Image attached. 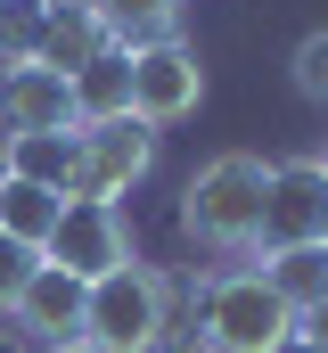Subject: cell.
<instances>
[{
  "mask_svg": "<svg viewBox=\"0 0 328 353\" xmlns=\"http://www.w3.org/2000/svg\"><path fill=\"white\" fill-rule=\"evenodd\" d=\"M263 197H271V165L246 148H222L181 189V230L214 255H246V247H263Z\"/></svg>",
  "mask_w": 328,
  "mask_h": 353,
  "instance_id": "obj_1",
  "label": "cell"
},
{
  "mask_svg": "<svg viewBox=\"0 0 328 353\" xmlns=\"http://www.w3.org/2000/svg\"><path fill=\"white\" fill-rule=\"evenodd\" d=\"M82 337L107 353H164L181 329H172V288H164V271H148L140 255L132 263H115L107 279H90L82 288Z\"/></svg>",
  "mask_w": 328,
  "mask_h": 353,
  "instance_id": "obj_2",
  "label": "cell"
},
{
  "mask_svg": "<svg viewBox=\"0 0 328 353\" xmlns=\"http://www.w3.org/2000/svg\"><path fill=\"white\" fill-rule=\"evenodd\" d=\"M296 329V312L271 296L263 271H222L197 288V345H222V353H271L279 337Z\"/></svg>",
  "mask_w": 328,
  "mask_h": 353,
  "instance_id": "obj_3",
  "label": "cell"
},
{
  "mask_svg": "<svg viewBox=\"0 0 328 353\" xmlns=\"http://www.w3.org/2000/svg\"><path fill=\"white\" fill-rule=\"evenodd\" d=\"M156 165V132L140 115H115V123H74V189L66 197H132Z\"/></svg>",
  "mask_w": 328,
  "mask_h": 353,
  "instance_id": "obj_4",
  "label": "cell"
},
{
  "mask_svg": "<svg viewBox=\"0 0 328 353\" xmlns=\"http://www.w3.org/2000/svg\"><path fill=\"white\" fill-rule=\"evenodd\" d=\"M41 263L74 271L82 288H90V279H107L115 263H132V230H123V214H115L107 197H66V214H58Z\"/></svg>",
  "mask_w": 328,
  "mask_h": 353,
  "instance_id": "obj_5",
  "label": "cell"
},
{
  "mask_svg": "<svg viewBox=\"0 0 328 353\" xmlns=\"http://www.w3.org/2000/svg\"><path fill=\"white\" fill-rule=\"evenodd\" d=\"M123 58H132V115H140L148 132L197 115V99H205V66H197L189 41H148V50H123Z\"/></svg>",
  "mask_w": 328,
  "mask_h": 353,
  "instance_id": "obj_6",
  "label": "cell"
},
{
  "mask_svg": "<svg viewBox=\"0 0 328 353\" xmlns=\"http://www.w3.org/2000/svg\"><path fill=\"white\" fill-rule=\"evenodd\" d=\"M328 239V173L320 157L271 165V197H263V247H312Z\"/></svg>",
  "mask_w": 328,
  "mask_h": 353,
  "instance_id": "obj_7",
  "label": "cell"
},
{
  "mask_svg": "<svg viewBox=\"0 0 328 353\" xmlns=\"http://www.w3.org/2000/svg\"><path fill=\"white\" fill-rule=\"evenodd\" d=\"M8 321H17V337H33V345L82 337V279L58 271V263H33V279H25L17 304H8Z\"/></svg>",
  "mask_w": 328,
  "mask_h": 353,
  "instance_id": "obj_8",
  "label": "cell"
},
{
  "mask_svg": "<svg viewBox=\"0 0 328 353\" xmlns=\"http://www.w3.org/2000/svg\"><path fill=\"white\" fill-rule=\"evenodd\" d=\"M0 132L25 140V132H74V90L50 66H8L0 74Z\"/></svg>",
  "mask_w": 328,
  "mask_h": 353,
  "instance_id": "obj_9",
  "label": "cell"
},
{
  "mask_svg": "<svg viewBox=\"0 0 328 353\" xmlns=\"http://www.w3.org/2000/svg\"><path fill=\"white\" fill-rule=\"evenodd\" d=\"M50 8V0H41ZM99 50H115L107 41V25L90 17V8H50L41 17V50H33V66H50V74H82Z\"/></svg>",
  "mask_w": 328,
  "mask_h": 353,
  "instance_id": "obj_10",
  "label": "cell"
},
{
  "mask_svg": "<svg viewBox=\"0 0 328 353\" xmlns=\"http://www.w3.org/2000/svg\"><path fill=\"white\" fill-rule=\"evenodd\" d=\"M66 90H74V123H115V115H132V58L99 50L82 74H66Z\"/></svg>",
  "mask_w": 328,
  "mask_h": 353,
  "instance_id": "obj_11",
  "label": "cell"
},
{
  "mask_svg": "<svg viewBox=\"0 0 328 353\" xmlns=\"http://www.w3.org/2000/svg\"><path fill=\"white\" fill-rule=\"evenodd\" d=\"M58 214H66V197L58 189H41V181H17L0 173V239H17V247H50V230H58Z\"/></svg>",
  "mask_w": 328,
  "mask_h": 353,
  "instance_id": "obj_12",
  "label": "cell"
},
{
  "mask_svg": "<svg viewBox=\"0 0 328 353\" xmlns=\"http://www.w3.org/2000/svg\"><path fill=\"white\" fill-rule=\"evenodd\" d=\"M263 279H271V296L287 312H312L328 296V239H312V247H271L263 255Z\"/></svg>",
  "mask_w": 328,
  "mask_h": 353,
  "instance_id": "obj_13",
  "label": "cell"
},
{
  "mask_svg": "<svg viewBox=\"0 0 328 353\" xmlns=\"http://www.w3.org/2000/svg\"><path fill=\"white\" fill-rule=\"evenodd\" d=\"M90 17L107 25V41H115V50L181 41V0H90Z\"/></svg>",
  "mask_w": 328,
  "mask_h": 353,
  "instance_id": "obj_14",
  "label": "cell"
},
{
  "mask_svg": "<svg viewBox=\"0 0 328 353\" xmlns=\"http://www.w3.org/2000/svg\"><path fill=\"white\" fill-rule=\"evenodd\" d=\"M0 173L17 181H41V189H74V132H25V140H8V157H0Z\"/></svg>",
  "mask_w": 328,
  "mask_h": 353,
  "instance_id": "obj_15",
  "label": "cell"
},
{
  "mask_svg": "<svg viewBox=\"0 0 328 353\" xmlns=\"http://www.w3.org/2000/svg\"><path fill=\"white\" fill-rule=\"evenodd\" d=\"M41 0H0V66H33L41 50Z\"/></svg>",
  "mask_w": 328,
  "mask_h": 353,
  "instance_id": "obj_16",
  "label": "cell"
},
{
  "mask_svg": "<svg viewBox=\"0 0 328 353\" xmlns=\"http://www.w3.org/2000/svg\"><path fill=\"white\" fill-rule=\"evenodd\" d=\"M287 66H296V90H304L312 107H328V25L296 41V58H287Z\"/></svg>",
  "mask_w": 328,
  "mask_h": 353,
  "instance_id": "obj_17",
  "label": "cell"
},
{
  "mask_svg": "<svg viewBox=\"0 0 328 353\" xmlns=\"http://www.w3.org/2000/svg\"><path fill=\"white\" fill-rule=\"evenodd\" d=\"M33 263H41V255H33V247H17V239H0V312H8V304H17V288H25V279H33Z\"/></svg>",
  "mask_w": 328,
  "mask_h": 353,
  "instance_id": "obj_18",
  "label": "cell"
},
{
  "mask_svg": "<svg viewBox=\"0 0 328 353\" xmlns=\"http://www.w3.org/2000/svg\"><path fill=\"white\" fill-rule=\"evenodd\" d=\"M296 329H304V337H312V345L328 353V296H320V304H312V312H296Z\"/></svg>",
  "mask_w": 328,
  "mask_h": 353,
  "instance_id": "obj_19",
  "label": "cell"
},
{
  "mask_svg": "<svg viewBox=\"0 0 328 353\" xmlns=\"http://www.w3.org/2000/svg\"><path fill=\"white\" fill-rule=\"evenodd\" d=\"M271 353H320V345H312L304 329H287V337H279V345H271Z\"/></svg>",
  "mask_w": 328,
  "mask_h": 353,
  "instance_id": "obj_20",
  "label": "cell"
},
{
  "mask_svg": "<svg viewBox=\"0 0 328 353\" xmlns=\"http://www.w3.org/2000/svg\"><path fill=\"white\" fill-rule=\"evenodd\" d=\"M41 353H107V345H90V337H66V345H41Z\"/></svg>",
  "mask_w": 328,
  "mask_h": 353,
  "instance_id": "obj_21",
  "label": "cell"
},
{
  "mask_svg": "<svg viewBox=\"0 0 328 353\" xmlns=\"http://www.w3.org/2000/svg\"><path fill=\"white\" fill-rule=\"evenodd\" d=\"M50 8H90V0H50Z\"/></svg>",
  "mask_w": 328,
  "mask_h": 353,
  "instance_id": "obj_22",
  "label": "cell"
},
{
  "mask_svg": "<svg viewBox=\"0 0 328 353\" xmlns=\"http://www.w3.org/2000/svg\"><path fill=\"white\" fill-rule=\"evenodd\" d=\"M189 353H222V345H189Z\"/></svg>",
  "mask_w": 328,
  "mask_h": 353,
  "instance_id": "obj_23",
  "label": "cell"
},
{
  "mask_svg": "<svg viewBox=\"0 0 328 353\" xmlns=\"http://www.w3.org/2000/svg\"><path fill=\"white\" fill-rule=\"evenodd\" d=\"M320 173H328V157H320Z\"/></svg>",
  "mask_w": 328,
  "mask_h": 353,
  "instance_id": "obj_24",
  "label": "cell"
}]
</instances>
